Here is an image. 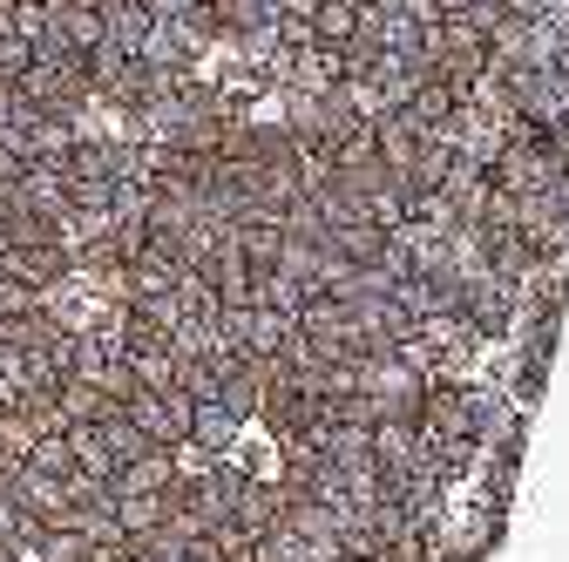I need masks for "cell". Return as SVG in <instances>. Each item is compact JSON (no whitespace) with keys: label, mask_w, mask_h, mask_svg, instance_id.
Instances as JSON below:
<instances>
[{"label":"cell","mask_w":569,"mask_h":562,"mask_svg":"<svg viewBox=\"0 0 569 562\" xmlns=\"http://www.w3.org/2000/svg\"><path fill=\"white\" fill-rule=\"evenodd\" d=\"M190 393L183 387H163V393H129L116 413L129 420V428L142 434V441H157V448H177V441H190Z\"/></svg>","instance_id":"obj_1"},{"label":"cell","mask_w":569,"mask_h":562,"mask_svg":"<svg viewBox=\"0 0 569 562\" xmlns=\"http://www.w3.org/2000/svg\"><path fill=\"white\" fill-rule=\"evenodd\" d=\"M0 271L21 278V285H34V292H48V299H61L68 278H76V271H68V251H61V244H8Z\"/></svg>","instance_id":"obj_2"},{"label":"cell","mask_w":569,"mask_h":562,"mask_svg":"<svg viewBox=\"0 0 569 562\" xmlns=\"http://www.w3.org/2000/svg\"><path fill=\"white\" fill-rule=\"evenodd\" d=\"M367 129H373V157H380V170H387V177H407V163H413V150H420L427 129H420L407 109H387V116L367 122Z\"/></svg>","instance_id":"obj_3"},{"label":"cell","mask_w":569,"mask_h":562,"mask_svg":"<svg viewBox=\"0 0 569 562\" xmlns=\"http://www.w3.org/2000/svg\"><path fill=\"white\" fill-rule=\"evenodd\" d=\"M278 515H284V495H278V481H264V474H244V488L231 495V522L258 542V535H271L278 529Z\"/></svg>","instance_id":"obj_4"},{"label":"cell","mask_w":569,"mask_h":562,"mask_svg":"<svg viewBox=\"0 0 569 562\" xmlns=\"http://www.w3.org/2000/svg\"><path fill=\"white\" fill-rule=\"evenodd\" d=\"M339 76H346V54L326 48V41H312V48H299V54H284V89H312V96H326Z\"/></svg>","instance_id":"obj_5"},{"label":"cell","mask_w":569,"mask_h":562,"mask_svg":"<svg viewBox=\"0 0 569 562\" xmlns=\"http://www.w3.org/2000/svg\"><path fill=\"white\" fill-rule=\"evenodd\" d=\"M170 481H177L170 448H150V454H136V461H122V468L109 474V495H163Z\"/></svg>","instance_id":"obj_6"},{"label":"cell","mask_w":569,"mask_h":562,"mask_svg":"<svg viewBox=\"0 0 569 562\" xmlns=\"http://www.w3.org/2000/svg\"><path fill=\"white\" fill-rule=\"evenodd\" d=\"M238 434H244V420L224 413L218 400H197V407H190V441H197V448H210V454H238Z\"/></svg>","instance_id":"obj_7"},{"label":"cell","mask_w":569,"mask_h":562,"mask_svg":"<svg viewBox=\"0 0 569 562\" xmlns=\"http://www.w3.org/2000/svg\"><path fill=\"white\" fill-rule=\"evenodd\" d=\"M292 339H299V325L284 319V312H271V305H251V319H244V353H251V360H278Z\"/></svg>","instance_id":"obj_8"},{"label":"cell","mask_w":569,"mask_h":562,"mask_svg":"<svg viewBox=\"0 0 569 562\" xmlns=\"http://www.w3.org/2000/svg\"><path fill=\"white\" fill-rule=\"evenodd\" d=\"M68 434V454H76V468L82 474H116V448H109V434H102V420H76V428H61Z\"/></svg>","instance_id":"obj_9"},{"label":"cell","mask_w":569,"mask_h":562,"mask_svg":"<svg viewBox=\"0 0 569 562\" xmlns=\"http://www.w3.org/2000/svg\"><path fill=\"white\" fill-rule=\"evenodd\" d=\"M109 515H116V529H122V542H142V535H157L163 529V495H116L109 502Z\"/></svg>","instance_id":"obj_10"},{"label":"cell","mask_w":569,"mask_h":562,"mask_svg":"<svg viewBox=\"0 0 569 562\" xmlns=\"http://www.w3.org/2000/svg\"><path fill=\"white\" fill-rule=\"evenodd\" d=\"M48 400H54V420H61V428H76V420H102V413H109V393L89 387V380H61Z\"/></svg>","instance_id":"obj_11"},{"label":"cell","mask_w":569,"mask_h":562,"mask_svg":"<svg viewBox=\"0 0 569 562\" xmlns=\"http://www.w3.org/2000/svg\"><path fill=\"white\" fill-rule=\"evenodd\" d=\"M352 34H360V8H332V0H319V14H312V41L346 48Z\"/></svg>","instance_id":"obj_12"},{"label":"cell","mask_w":569,"mask_h":562,"mask_svg":"<svg viewBox=\"0 0 569 562\" xmlns=\"http://www.w3.org/2000/svg\"><path fill=\"white\" fill-rule=\"evenodd\" d=\"M61 502H68V509H109L116 495H109V481H102V474L68 468V474H61Z\"/></svg>","instance_id":"obj_13"},{"label":"cell","mask_w":569,"mask_h":562,"mask_svg":"<svg viewBox=\"0 0 569 562\" xmlns=\"http://www.w3.org/2000/svg\"><path fill=\"white\" fill-rule=\"evenodd\" d=\"M28 468H41V474H68V468H76V454H68V434L61 428H48V434H34V448H28Z\"/></svg>","instance_id":"obj_14"},{"label":"cell","mask_w":569,"mask_h":562,"mask_svg":"<svg viewBox=\"0 0 569 562\" xmlns=\"http://www.w3.org/2000/svg\"><path fill=\"white\" fill-rule=\"evenodd\" d=\"M28 61H34V41H21L14 28H0V82H21Z\"/></svg>","instance_id":"obj_15"},{"label":"cell","mask_w":569,"mask_h":562,"mask_svg":"<svg viewBox=\"0 0 569 562\" xmlns=\"http://www.w3.org/2000/svg\"><path fill=\"white\" fill-rule=\"evenodd\" d=\"M21 170H28V163H21V157H14V150H8V143H0V183H14V177H21Z\"/></svg>","instance_id":"obj_16"},{"label":"cell","mask_w":569,"mask_h":562,"mask_svg":"<svg viewBox=\"0 0 569 562\" xmlns=\"http://www.w3.org/2000/svg\"><path fill=\"white\" fill-rule=\"evenodd\" d=\"M435 8H441V21H461V14L475 8V0H435Z\"/></svg>","instance_id":"obj_17"},{"label":"cell","mask_w":569,"mask_h":562,"mask_svg":"<svg viewBox=\"0 0 569 562\" xmlns=\"http://www.w3.org/2000/svg\"><path fill=\"white\" fill-rule=\"evenodd\" d=\"M0 562H28V549H21L14 535H0Z\"/></svg>","instance_id":"obj_18"},{"label":"cell","mask_w":569,"mask_h":562,"mask_svg":"<svg viewBox=\"0 0 569 562\" xmlns=\"http://www.w3.org/2000/svg\"><path fill=\"white\" fill-rule=\"evenodd\" d=\"M0 258H8V224H0Z\"/></svg>","instance_id":"obj_19"},{"label":"cell","mask_w":569,"mask_h":562,"mask_svg":"<svg viewBox=\"0 0 569 562\" xmlns=\"http://www.w3.org/2000/svg\"><path fill=\"white\" fill-rule=\"evenodd\" d=\"M177 562H203V555H197V549H190V555H177Z\"/></svg>","instance_id":"obj_20"},{"label":"cell","mask_w":569,"mask_h":562,"mask_svg":"<svg viewBox=\"0 0 569 562\" xmlns=\"http://www.w3.org/2000/svg\"><path fill=\"white\" fill-rule=\"evenodd\" d=\"M0 481H8V474H0Z\"/></svg>","instance_id":"obj_21"}]
</instances>
